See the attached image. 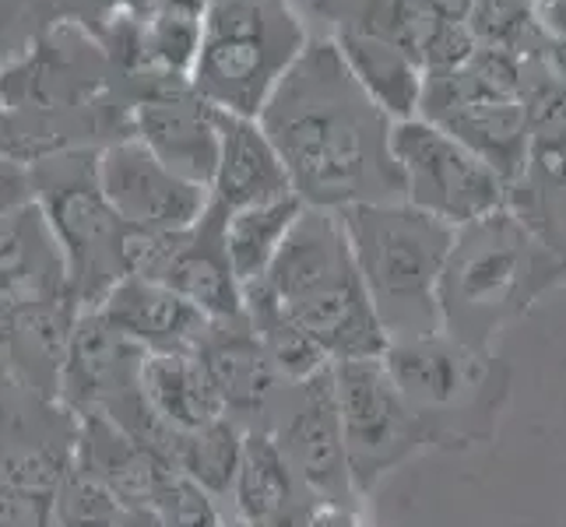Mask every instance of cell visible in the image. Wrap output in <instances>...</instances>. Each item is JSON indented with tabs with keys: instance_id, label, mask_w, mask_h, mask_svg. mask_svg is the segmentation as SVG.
Returning <instances> with one entry per match:
<instances>
[{
	"instance_id": "23",
	"label": "cell",
	"mask_w": 566,
	"mask_h": 527,
	"mask_svg": "<svg viewBox=\"0 0 566 527\" xmlns=\"http://www.w3.org/2000/svg\"><path fill=\"white\" fill-rule=\"evenodd\" d=\"M303 208L306 204L296 193H285V198H275V201L226 211V250H229L232 271H237V278L243 285L264 278V271L279 257L292 225L300 222Z\"/></svg>"
},
{
	"instance_id": "30",
	"label": "cell",
	"mask_w": 566,
	"mask_h": 527,
	"mask_svg": "<svg viewBox=\"0 0 566 527\" xmlns=\"http://www.w3.org/2000/svg\"><path fill=\"white\" fill-rule=\"evenodd\" d=\"M25 208H32V172L11 159H0V229Z\"/></svg>"
},
{
	"instance_id": "4",
	"label": "cell",
	"mask_w": 566,
	"mask_h": 527,
	"mask_svg": "<svg viewBox=\"0 0 566 527\" xmlns=\"http://www.w3.org/2000/svg\"><path fill=\"white\" fill-rule=\"evenodd\" d=\"M338 214L387 341L443 330L440 278L458 229L408 201L359 204Z\"/></svg>"
},
{
	"instance_id": "18",
	"label": "cell",
	"mask_w": 566,
	"mask_h": 527,
	"mask_svg": "<svg viewBox=\"0 0 566 527\" xmlns=\"http://www.w3.org/2000/svg\"><path fill=\"white\" fill-rule=\"evenodd\" d=\"M74 467L85 472L88 478L103 482L124 506H151V510H155V503H159L169 475L177 472V467H169L151 451H145L138 440L127 436L124 429L103 412L82 415Z\"/></svg>"
},
{
	"instance_id": "5",
	"label": "cell",
	"mask_w": 566,
	"mask_h": 527,
	"mask_svg": "<svg viewBox=\"0 0 566 527\" xmlns=\"http://www.w3.org/2000/svg\"><path fill=\"white\" fill-rule=\"evenodd\" d=\"M380 359L408 408L419 415L429 446L475 451L496 436L511 404L514 369L493 348H472L447 330H437L387 341Z\"/></svg>"
},
{
	"instance_id": "27",
	"label": "cell",
	"mask_w": 566,
	"mask_h": 527,
	"mask_svg": "<svg viewBox=\"0 0 566 527\" xmlns=\"http://www.w3.org/2000/svg\"><path fill=\"white\" fill-rule=\"evenodd\" d=\"M127 506L116 499L103 482L74 472L53 493L50 527H124Z\"/></svg>"
},
{
	"instance_id": "8",
	"label": "cell",
	"mask_w": 566,
	"mask_h": 527,
	"mask_svg": "<svg viewBox=\"0 0 566 527\" xmlns=\"http://www.w3.org/2000/svg\"><path fill=\"white\" fill-rule=\"evenodd\" d=\"M331 373L353 485L359 499H369L390 472L429 451L426 429L387 373L384 359L335 362Z\"/></svg>"
},
{
	"instance_id": "1",
	"label": "cell",
	"mask_w": 566,
	"mask_h": 527,
	"mask_svg": "<svg viewBox=\"0 0 566 527\" xmlns=\"http://www.w3.org/2000/svg\"><path fill=\"white\" fill-rule=\"evenodd\" d=\"M306 208L348 211L405 201L395 162V120L369 99L335 43L310 39L258 116Z\"/></svg>"
},
{
	"instance_id": "28",
	"label": "cell",
	"mask_w": 566,
	"mask_h": 527,
	"mask_svg": "<svg viewBox=\"0 0 566 527\" xmlns=\"http://www.w3.org/2000/svg\"><path fill=\"white\" fill-rule=\"evenodd\" d=\"M155 510H159L166 527H226L229 524L222 514V503L180 472L169 475Z\"/></svg>"
},
{
	"instance_id": "13",
	"label": "cell",
	"mask_w": 566,
	"mask_h": 527,
	"mask_svg": "<svg viewBox=\"0 0 566 527\" xmlns=\"http://www.w3.org/2000/svg\"><path fill=\"white\" fill-rule=\"evenodd\" d=\"M134 138L187 180L211 190L219 169V109L187 77H166L134 103Z\"/></svg>"
},
{
	"instance_id": "20",
	"label": "cell",
	"mask_w": 566,
	"mask_h": 527,
	"mask_svg": "<svg viewBox=\"0 0 566 527\" xmlns=\"http://www.w3.org/2000/svg\"><path fill=\"white\" fill-rule=\"evenodd\" d=\"M331 43L342 53L359 88L374 99L390 120H412L422 113L426 67L405 46L363 29H331Z\"/></svg>"
},
{
	"instance_id": "10",
	"label": "cell",
	"mask_w": 566,
	"mask_h": 527,
	"mask_svg": "<svg viewBox=\"0 0 566 527\" xmlns=\"http://www.w3.org/2000/svg\"><path fill=\"white\" fill-rule=\"evenodd\" d=\"M264 433L275 436L300 485L324 510L359 514V493L345 454L335 373L324 369L314 380L289 383L271 408Z\"/></svg>"
},
{
	"instance_id": "25",
	"label": "cell",
	"mask_w": 566,
	"mask_h": 527,
	"mask_svg": "<svg viewBox=\"0 0 566 527\" xmlns=\"http://www.w3.org/2000/svg\"><path fill=\"white\" fill-rule=\"evenodd\" d=\"M205 0H163L155 4L145 25V61L166 77H187L201 50L205 32Z\"/></svg>"
},
{
	"instance_id": "31",
	"label": "cell",
	"mask_w": 566,
	"mask_h": 527,
	"mask_svg": "<svg viewBox=\"0 0 566 527\" xmlns=\"http://www.w3.org/2000/svg\"><path fill=\"white\" fill-rule=\"evenodd\" d=\"M401 4L426 18V22H472L475 0H401Z\"/></svg>"
},
{
	"instance_id": "33",
	"label": "cell",
	"mask_w": 566,
	"mask_h": 527,
	"mask_svg": "<svg viewBox=\"0 0 566 527\" xmlns=\"http://www.w3.org/2000/svg\"><path fill=\"white\" fill-rule=\"evenodd\" d=\"M0 116H4V92H0Z\"/></svg>"
},
{
	"instance_id": "2",
	"label": "cell",
	"mask_w": 566,
	"mask_h": 527,
	"mask_svg": "<svg viewBox=\"0 0 566 527\" xmlns=\"http://www.w3.org/2000/svg\"><path fill=\"white\" fill-rule=\"evenodd\" d=\"M566 285V257L506 204L454 232L440 278V317L451 338L493 348L500 330Z\"/></svg>"
},
{
	"instance_id": "19",
	"label": "cell",
	"mask_w": 566,
	"mask_h": 527,
	"mask_svg": "<svg viewBox=\"0 0 566 527\" xmlns=\"http://www.w3.org/2000/svg\"><path fill=\"white\" fill-rule=\"evenodd\" d=\"M292 180L279 148L271 145L261 120L219 109V169L211 180V201L232 211L285 198Z\"/></svg>"
},
{
	"instance_id": "16",
	"label": "cell",
	"mask_w": 566,
	"mask_h": 527,
	"mask_svg": "<svg viewBox=\"0 0 566 527\" xmlns=\"http://www.w3.org/2000/svg\"><path fill=\"white\" fill-rule=\"evenodd\" d=\"M229 503L237 520L250 527H310L324 510L300 485L282 446L264 429H247Z\"/></svg>"
},
{
	"instance_id": "14",
	"label": "cell",
	"mask_w": 566,
	"mask_h": 527,
	"mask_svg": "<svg viewBox=\"0 0 566 527\" xmlns=\"http://www.w3.org/2000/svg\"><path fill=\"white\" fill-rule=\"evenodd\" d=\"M198 359L219 390L226 415L243 429H264L271 408L289 383L279 377L261 338L253 335L247 314L240 320L211 324L198 348Z\"/></svg>"
},
{
	"instance_id": "21",
	"label": "cell",
	"mask_w": 566,
	"mask_h": 527,
	"mask_svg": "<svg viewBox=\"0 0 566 527\" xmlns=\"http://www.w3.org/2000/svg\"><path fill=\"white\" fill-rule=\"evenodd\" d=\"M142 394L151 412L177 433H198V429L226 419V404L214 390L198 351H155L142 366Z\"/></svg>"
},
{
	"instance_id": "29",
	"label": "cell",
	"mask_w": 566,
	"mask_h": 527,
	"mask_svg": "<svg viewBox=\"0 0 566 527\" xmlns=\"http://www.w3.org/2000/svg\"><path fill=\"white\" fill-rule=\"evenodd\" d=\"M53 496L18 493L0 485V527H50Z\"/></svg>"
},
{
	"instance_id": "26",
	"label": "cell",
	"mask_w": 566,
	"mask_h": 527,
	"mask_svg": "<svg viewBox=\"0 0 566 527\" xmlns=\"http://www.w3.org/2000/svg\"><path fill=\"white\" fill-rule=\"evenodd\" d=\"M243 436H247V429L240 422H232L229 415L198 429V433H184L177 472L193 478L219 503H226L232 496V482H237V472H240Z\"/></svg>"
},
{
	"instance_id": "22",
	"label": "cell",
	"mask_w": 566,
	"mask_h": 527,
	"mask_svg": "<svg viewBox=\"0 0 566 527\" xmlns=\"http://www.w3.org/2000/svg\"><path fill=\"white\" fill-rule=\"evenodd\" d=\"M511 208L566 257V130L532 141L528 166L511 187Z\"/></svg>"
},
{
	"instance_id": "24",
	"label": "cell",
	"mask_w": 566,
	"mask_h": 527,
	"mask_svg": "<svg viewBox=\"0 0 566 527\" xmlns=\"http://www.w3.org/2000/svg\"><path fill=\"white\" fill-rule=\"evenodd\" d=\"M243 314L253 327V335L268 348V356L285 383L314 380L317 373L331 369V359L321 351V345L310 338L258 282L243 285Z\"/></svg>"
},
{
	"instance_id": "32",
	"label": "cell",
	"mask_w": 566,
	"mask_h": 527,
	"mask_svg": "<svg viewBox=\"0 0 566 527\" xmlns=\"http://www.w3.org/2000/svg\"><path fill=\"white\" fill-rule=\"evenodd\" d=\"M532 22L549 46L566 43V0H532Z\"/></svg>"
},
{
	"instance_id": "7",
	"label": "cell",
	"mask_w": 566,
	"mask_h": 527,
	"mask_svg": "<svg viewBox=\"0 0 566 527\" xmlns=\"http://www.w3.org/2000/svg\"><path fill=\"white\" fill-rule=\"evenodd\" d=\"M39 211L67 264V288L74 303L99 306L109 292L130 278L127 240L130 225L113 211L99 183V155H56L32 169Z\"/></svg>"
},
{
	"instance_id": "12",
	"label": "cell",
	"mask_w": 566,
	"mask_h": 527,
	"mask_svg": "<svg viewBox=\"0 0 566 527\" xmlns=\"http://www.w3.org/2000/svg\"><path fill=\"white\" fill-rule=\"evenodd\" d=\"M99 183L113 211L145 232H187L211 208L208 187L169 169L134 134L99 151Z\"/></svg>"
},
{
	"instance_id": "17",
	"label": "cell",
	"mask_w": 566,
	"mask_h": 527,
	"mask_svg": "<svg viewBox=\"0 0 566 527\" xmlns=\"http://www.w3.org/2000/svg\"><path fill=\"white\" fill-rule=\"evenodd\" d=\"M95 309L148 356L155 351H198L211 327V320L180 292L138 275L124 278Z\"/></svg>"
},
{
	"instance_id": "15",
	"label": "cell",
	"mask_w": 566,
	"mask_h": 527,
	"mask_svg": "<svg viewBox=\"0 0 566 527\" xmlns=\"http://www.w3.org/2000/svg\"><path fill=\"white\" fill-rule=\"evenodd\" d=\"M145 356L148 351L124 338L99 309H88L71 330L61 387L67 390L71 401L85 404V415L106 412L113 401H120L134 387H142Z\"/></svg>"
},
{
	"instance_id": "3",
	"label": "cell",
	"mask_w": 566,
	"mask_h": 527,
	"mask_svg": "<svg viewBox=\"0 0 566 527\" xmlns=\"http://www.w3.org/2000/svg\"><path fill=\"white\" fill-rule=\"evenodd\" d=\"M258 285L321 345L331 366L380 359L387 351L338 211L303 208Z\"/></svg>"
},
{
	"instance_id": "9",
	"label": "cell",
	"mask_w": 566,
	"mask_h": 527,
	"mask_svg": "<svg viewBox=\"0 0 566 527\" xmlns=\"http://www.w3.org/2000/svg\"><path fill=\"white\" fill-rule=\"evenodd\" d=\"M390 148L401 169L405 201L437 214L447 225L461 229L511 204V183L482 155L426 116L395 124Z\"/></svg>"
},
{
	"instance_id": "6",
	"label": "cell",
	"mask_w": 566,
	"mask_h": 527,
	"mask_svg": "<svg viewBox=\"0 0 566 527\" xmlns=\"http://www.w3.org/2000/svg\"><path fill=\"white\" fill-rule=\"evenodd\" d=\"M310 39L292 0H211L190 88L214 109L258 120Z\"/></svg>"
},
{
	"instance_id": "11",
	"label": "cell",
	"mask_w": 566,
	"mask_h": 527,
	"mask_svg": "<svg viewBox=\"0 0 566 527\" xmlns=\"http://www.w3.org/2000/svg\"><path fill=\"white\" fill-rule=\"evenodd\" d=\"M419 116L482 155L511 187L521 180L532 151V124L524 99L490 92L464 64L451 74H426Z\"/></svg>"
}]
</instances>
